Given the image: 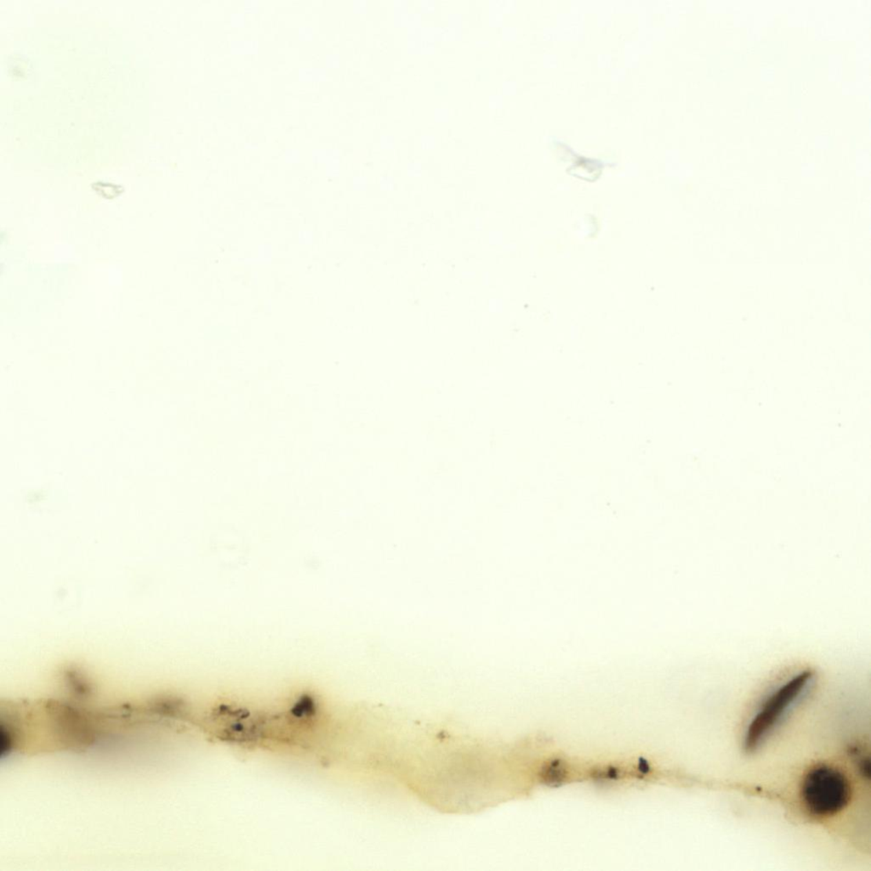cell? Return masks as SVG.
Returning <instances> with one entry per match:
<instances>
[{
  "label": "cell",
  "mask_w": 871,
  "mask_h": 871,
  "mask_svg": "<svg viewBox=\"0 0 871 871\" xmlns=\"http://www.w3.org/2000/svg\"><path fill=\"white\" fill-rule=\"evenodd\" d=\"M541 781L549 786H561L567 777V768L565 762L554 759L543 766L541 771Z\"/></svg>",
  "instance_id": "3"
},
{
  "label": "cell",
  "mask_w": 871,
  "mask_h": 871,
  "mask_svg": "<svg viewBox=\"0 0 871 871\" xmlns=\"http://www.w3.org/2000/svg\"><path fill=\"white\" fill-rule=\"evenodd\" d=\"M852 795L848 777L832 765H816L808 770L801 780V804L805 811L817 819L839 815L850 804Z\"/></svg>",
  "instance_id": "2"
},
{
  "label": "cell",
  "mask_w": 871,
  "mask_h": 871,
  "mask_svg": "<svg viewBox=\"0 0 871 871\" xmlns=\"http://www.w3.org/2000/svg\"><path fill=\"white\" fill-rule=\"evenodd\" d=\"M813 683L811 671H802L780 683L766 696L751 717L744 736L747 753L757 751L800 702Z\"/></svg>",
  "instance_id": "1"
},
{
  "label": "cell",
  "mask_w": 871,
  "mask_h": 871,
  "mask_svg": "<svg viewBox=\"0 0 871 871\" xmlns=\"http://www.w3.org/2000/svg\"><path fill=\"white\" fill-rule=\"evenodd\" d=\"M638 768L640 771H641L643 773H649L650 771L649 764H648V762L643 760V759H642V760L639 762Z\"/></svg>",
  "instance_id": "5"
},
{
  "label": "cell",
  "mask_w": 871,
  "mask_h": 871,
  "mask_svg": "<svg viewBox=\"0 0 871 871\" xmlns=\"http://www.w3.org/2000/svg\"><path fill=\"white\" fill-rule=\"evenodd\" d=\"M858 762H859V770L860 775H861L863 777V778L870 779V758L861 757L859 759Z\"/></svg>",
  "instance_id": "4"
}]
</instances>
